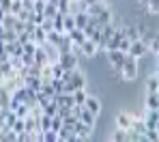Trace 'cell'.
Here are the masks:
<instances>
[{
  "mask_svg": "<svg viewBox=\"0 0 159 142\" xmlns=\"http://www.w3.org/2000/svg\"><path fill=\"white\" fill-rule=\"evenodd\" d=\"M129 45H131V39H127V37H123V39L118 41V50H120V52H125V54L129 52Z\"/></svg>",
  "mask_w": 159,
  "mask_h": 142,
  "instance_id": "7402d4cb",
  "label": "cell"
},
{
  "mask_svg": "<svg viewBox=\"0 0 159 142\" xmlns=\"http://www.w3.org/2000/svg\"><path fill=\"white\" fill-rule=\"evenodd\" d=\"M146 110H159V93H148V97H146Z\"/></svg>",
  "mask_w": 159,
  "mask_h": 142,
  "instance_id": "5bb4252c",
  "label": "cell"
},
{
  "mask_svg": "<svg viewBox=\"0 0 159 142\" xmlns=\"http://www.w3.org/2000/svg\"><path fill=\"white\" fill-rule=\"evenodd\" d=\"M58 65L62 67V71H71V69H78V54L71 50V52H60L58 56Z\"/></svg>",
  "mask_w": 159,
  "mask_h": 142,
  "instance_id": "7a4b0ae2",
  "label": "cell"
},
{
  "mask_svg": "<svg viewBox=\"0 0 159 142\" xmlns=\"http://www.w3.org/2000/svg\"><path fill=\"white\" fill-rule=\"evenodd\" d=\"M75 28V20H73V13H65L62 15V30L69 32V30Z\"/></svg>",
  "mask_w": 159,
  "mask_h": 142,
  "instance_id": "9a60e30c",
  "label": "cell"
},
{
  "mask_svg": "<svg viewBox=\"0 0 159 142\" xmlns=\"http://www.w3.org/2000/svg\"><path fill=\"white\" fill-rule=\"evenodd\" d=\"M58 13V7H56V2H45V7H43V17H54Z\"/></svg>",
  "mask_w": 159,
  "mask_h": 142,
  "instance_id": "d6986e66",
  "label": "cell"
},
{
  "mask_svg": "<svg viewBox=\"0 0 159 142\" xmlns=\"http://www.w3.org/2000/svg\"><path fill=\"white\" fill-rule=\"evenodd\" d=\"M32 62H34V65H39V67L48 65V54H45V50H43L41 45H37V48H34V54H32Z\"/></svg>",
  "mask_w": 159,
  "mask_h": 142,
  "instance_id": "ba28073f",
  "label": "cell"
},
{
  "mask_svg": "<svg viewBox=\"0 0 159 142\" xmlns=\"http://www.w3.org/2000/svg\"><path fill=\"white\" fill-rule=\"evenodd\" d=\"M20 11H22V0H13V2H11V9H9V13L17 15Z\"/></svg>",
  "mask_w": 159,
  "mask_h": 142,
  "instance_id": "cb8c5ba5",
  "label": "cell"
},
{
  "mask_svg": "<svg viewBox=\"0 0 159 142\" xmlns=\"http://www.w3.org/2000/svg\"><path fill=\"white\" fill-rule=\"evenodd\" d=\"M123 34H125L127 39H131V41H135V39H140V32H138V26H123Z\"/></svg>",
  "mask_w": 159,
  "mask_h": 142,
  "instance_id": "ac0fdd59",
  "label": "cell"
},
{
  "mask_svg": "<svg viewBox=\"0 0 159 142\" xmlns=\"http://www.w3.org/2000/svg\"><path fill=\"white\" fill-rule=\"evenodd\" d=\"M142 116H144L146 127L151 129V127H155V123L159 121V110H146V114H142Z\"/></svg>",
  "mask_w": 159,
  "mask_h": 142,
  "instance_id": "7c38bea8",
  "label": "cell"
},
{
  "mask_svg": "<svg viewBox=\"0 0 159 142\" xmlns=\"http://www.w3.org/2000/svg\"><path fill=\"white\" fill-rule=\"evenodd\" d=\"M120 78L123 80H127V82H131V80H135L138 78V58L131 56L129 52L125 54V60H123V67H120Z\"/></svg>",
  "mask_w": 159,
  "mask_h": 142,
  "instance_id": "6da1fadb",
  "label": "cell"
},
{
  "mask_svg": "<svg viewBox=\"0 0 159 142\" xmlns=\"http://www.w3.org/2000/svg\"><path fill=\"white\" fill-rule=\"evenodd\" d=\"M155 129H157V134H159V121H157V123H155Z\"/></svg>",
  "mask_w": 159,
  "mask_h": 142,
  "instance_id": "4316f807",
  "label": "cell"
},
{
  "mask_svg": "<svg viewBox=\"0 0 159 142\" xmlns=\"http://www.w3.org/2000/svg\"><path fill=\"white\" fill-rule=\"evenodd\" d=\"M30 39H32L37 45H41V43L48 39V32H45V30H43L41 26H39V24H37V26H34V30H32V34H30Z\"/></svg>",
  "mask_w": 159,
  "mask_h": 142,
  "instance_id": "8fae6325",
  "label": "cell"
},
{
  "mask_svg": "<svg viewBox=\"0 0 159 142\" xmlns=\"http://www.w3.org/2000/svg\"><path fill=\"white\" fill-rule=\"evenodd\" d=\"M84 108H86V110H90L95 116H99V112H101V103H99V99H95V97H86Z\"/></svg>",
  "mask_w": 159,
  "mask_h": 142,
  "instance_id": "30bf717a",
  "label": "cell"
},
{
  "mask_svg": "<svg viewBox=\"0 0 159 142\" xmlns=\"http://www.w3.org/2000/svg\"><path fill=\"white\" fill-rule=\"evenodd\" d=\"M97 52H99V48H97V43H95L93 39H86L84 43H80V45H78V54H82L84 58L97 56Z\"/></svg>",
  "mask_w": 159,
  "mask_h": 142,
  "instance_id": "3957f363",
  "label": "cell"
},
{
  "mask_svg": "<svg viewBox=\"0 0 159 142\" xmlns=\"http://www.w3.org/2000/svg\"><path fill=\"white\" fill-rule=\"evenodd\" d=\"M155 56H157V65H159V54H155Z\"/></svg>",
  "mask_w": 159,
  "mask_h": 142,
  "instance_id": "f1b7e54d",
  "label": "cell"
},
{
  "mask_svg": "<svg viewBox=\"0 0 159 142\" xmlns=\"http://www.w3.org/2000/svg\"><path fill=\"white\" fill-rule=\"evenodd\" d=\"M157 76H159V65H157Z\"/></svg>",
  "mask_w": 159,
  "mask_h": 142,
  "instance_id": "f546056e",
  "label": "cell"
},
{
  "mask_svg": "<svg viewBox=\"0 0 159 142\" xmlns=\"http://www.w3.org/2000/svg\"><path fill=\"white\" fill-rule=\"evenodd\" d=\"M24 84L32 90H39L43 82H41V76H24Z\"/></svg>",
  "mask_w": 159,
  "mask_h": 142,
  "instance_id": "4fadbf2b",
  "label": "cell"
},
{
  "mask_svg": "<svg viewBox=\"0 0 159 142\" xmlns=\"http://www.w3.org/2000/svg\"><path fill=\"white\" fill-rule=\"evenodd\" d=\"M58 50H60V52H71V50H73V43H71V39H69V34H67V32L62 34L60 43H58Z\"/></svg>",
  "mask_w": 159,
  "mask_h": 142,
  "instance_id": "2e32d148",
  "label": "cell"
},
{
  "mask_svg": "<svg viewBox=\"0 0 159 142\" xmlns=\"http://www.w3.org/2000/svg\"><path fill=\"white\" fill-rule=\"evenodd\" d=\"M67 34H69L71 43H73L75 48H78L80 43H84V41H86V34H84V30H82V28H73V30H69Z\"/></svg>",
  "mask_w": 159,
  "mask_h": 142,
  "instance_id": "9c48e42d",
  "label": "cell"
},
{
  "mask_svg": "<svg viewBox=\"0 0 159 142\" xmlns=\"http://www.w3.org/2000/svg\"><path fill=\"white\" fill-rule=\"evenodd\" d=\"M129 54H131V56H135L138 60H140L142 56H146V54H148V45H146L144 41L135 39V41H131V45H129Z\"/></svg>",
  "mask_w": 159,
  "mask_h": 142,
  "instance_id": "5b68a950",
  "label": "cell"
},
{
  "mask_svg": "<svg viewBox=\"0 0 159 142\" xmlns=\"http://www.w3.org/2000/svg\"><path fill=\"white\" fill-rule=\"evenodd\" d=\"M131 121H133V114L118 112L116 118H114V125H116V127H123V129H129V127H131Z\"/></svg>",
  "mask_w": 159,
  "mask_h": 142,
  "instance_id": "8992f818",
  "label": "cell"
},
{
  "mask_svg": "<svg viewBox=\"0 0 159 142\" xmlns=\"http://www.w3.org/2000/svg\"><path fill=\"white\" fill-rule=\"evenodd\" d=\"M112 140H118V142H127V129H123V127H114V134H112Z\"/></svg>",
  "mask_w": 159,
  "mask_h": 142,
  "instance_id": "44dd1931",
  "label": "cell"
},
{
  "mask_svg": "<svg viewBox=\"0 0 159 142\" xmlns=\"http://www.w3.org/2000/svg\"><path fill=\"white\" fill-rule=\"evenodd\" d=\"M146 9H148V13H153V15H159V0H148Z\"/></svg>",
  "mask_w": 159,
  "mask_h": 142,
  "instance_id": "603a6c76",
  "label": "cell"
},
{
  "mask_svg": "<svg viewBox=\"0 0 159 142\" xmlns=\"http://www.w3.org/2000/svg\"><path fill=\"white\" fill-rule=\"evenodd\" d=\"M146 93H159V76L148 78V82H146Z\"/></svg>",
  "mask_w": 159,
  "mask_h": 142,
  "instance_id": "ffe728a7",
  "label": "cell"
},
{
  "mask_svg": "<svg viewBox=\"0 0 159 142\" xmlns=\"http://www.w3.org/2000/svg\"><path fill=\"white\" fill-rule=\"evenodd\" d=\"M86 2H88V4H90V2H97V0H86Z\"/></svg>",
  "mask_w": 159,
  "mask_h": 142,
  "instance_id": "83f0119b",
  "label": "cell"
},
{
  "mask_svg": "<svg viewBox=\"0 0 159 142\" xmlns=\"http://www.w3.org/2000/svg\"><path fill=\"white\" fill-rule=\"evenodd\" d=\"M71 95H73V101H75L78 106H84V101H86V97H88V95H86V88H75Z\"/></svg>",
  "mask_w": 159,
  "mask_h": 142,
  "instance_id": "e0dca14e",
  "label": "cell"
},
{
  "mask_svg": "<svg viewBox=\"0 0 159 142\" xmlns=\"http://www.w3.org/2000/svg\"><path fill=\"white\" fill-rule=\"evenodd\" d=\"M107 62H110V67L114 69V71H120V67H123V60H125V52H120V50H107Z\"/></svg>",
  "mask_w": 159,
  "mask_h": 142,
  "instance_id": "277c9868",
  "label": "cell"
},
{
  "mask_svg": "<svg viewBox=\"0 0 159 142\" xmlns=\"http://www.w3.org/2000/svg\"><path fill=\"white\" fill-rule=\"evenodd\" d=\"M4 15H7V13H4V9L0 7V22H2V17H4Z\"/></svg>",
  "mask_w": 159,
  "mask_h": 142,
  "instance_id": "484cf974",
  "label": "cell"
},
{
  "mask_svg": "<svg viewBox=\"0 0 159 142\" xmlns=\"http://www.w3.org/2000/svg\"><path fill=\"white\" fill-rule=\"evenodd\" d=\"M107 9V2L106 0H97V2H90L88 4V9H86V13L90 15V17H95V15H99V13H103Z\"/></svg>",
  "mask_w": 159,
  "mask_h": 142,
  "instance_id": "52a82bcc",
  "label": "cell"
},
{
  "mask_svg": "<svg viewBox=\"0 0 159 142\" xmlns=\"http://www.w3.org/2000/svg\"><path fill=\"white\" fill-rule=\"evenodd\" d=\"M148 50H151V52H155V54H159V34H155V39L148 43Z\"/></svg>",
  "mask_w": 159,
  "mask_h": 142,
  "instance_id": "d4e9b609",
  "label": "cell"
}]
</instances>
